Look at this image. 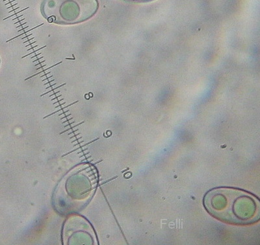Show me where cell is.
<instances>
[{
  "label": "cell",
  "mask_w": 260,
  "mask_h": 245,
  "mask_svg": "<svg viewBox=\"0 0 260 245\" xmlns=\"http://www.w3.org/2000/svg\"><path fill=\"white\" fill-rule=\"evenodd\" d=\"M258 198L242 189L217 187L204 196V207L217 220L235 225H247L259 220Z\"/></svg>",
  "instance_id": "6da1fadb"
},
{
  "label": "cell",
  "mask_w": 260,
  "mask_h": 245,
  "mask_svg": "<svg viewBox=\"0 0 260 245\" xmlns=\"http://www.w3.org/2000/svg\"><path fill=\"white\" fill-rule=\"evenodd\" d=\"M126 1L132 2H149L154 1V0H126Z\"/></svg>",
  "instance_id": "3957f363"
},
{
  "label": "cell",
  "mask_w": 260,
  "mask_h": 245,
  "mask_svg": "<svg viewBox=\"0 0 260 245\" xmlns=\"http://www.w3.org/2000/svg\"><path fill=\"white\" fill-rule=\"evenodd\" d=\"M99 7L98 0H44L41 12L50 22L74 24L90 19Z\"/></svg>",
  "instance_id": "7a4b0ae2"
}]
</instances>
